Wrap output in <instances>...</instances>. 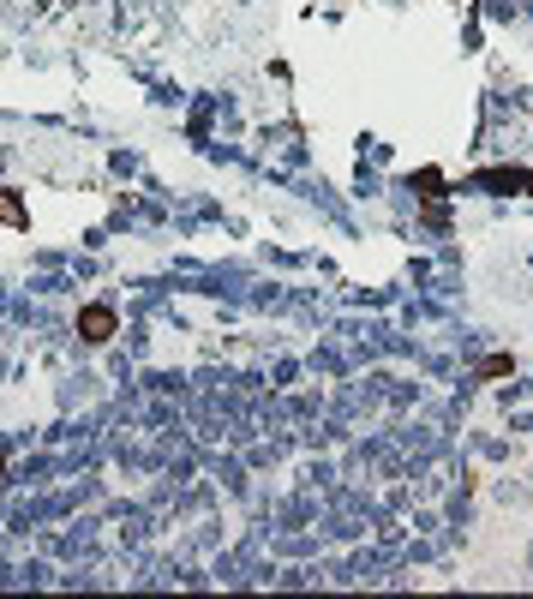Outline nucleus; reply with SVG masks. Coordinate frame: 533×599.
Masks as SVG:
<instances>
[{
    "instance_id": "obj_1",
    "label": "nucleus",
    "mask_w": 533,
    "mask_h": 599,
    "mask_svg": "<svg viewBox=\"0 0 533 599\" xmlns=\"http://www.w3.org/2000/svg\"><path fill=\"white\" fill-rule=\"evenodd\" d=\"M114 330H120V318H114V306H108V300H90V306L78 312V336H84L90 348L114 342Z\"/></svg>"
},
{
    "instance_id": "obj_2",
    "label": "nucleus",
    "mask_w": 533,
    "mask_h": 599,
    "mask_svg": "<svg viewBox=\"0 0 533 599\" xmlns=\"http://www.w3.org/2000/svg\"><path fill=\"white\" fill-rule=\"evenodd\" d=\"M0 228H30L24 198H18V192H6V186H0Z\"/></svg>"
},
{
    "instance_id": "obj_3",
    "label": "nucleus",
    "mask_w": 533,
    "mask_h": 599,
    "mask_svg": "<svg viewBox=\"0 0 533 599\" xmlns=\"http://www.w3.org/2000/svg\"><path fill=\"white\" fill-rule=\"evenodd\" d=\"M414 186H420V198H432V222H438V216H444V210H438V198H444V174H438V168H420Z\"/></svg>"
},
{
    "instance_id": "obj_4",
    "label": "nucleus",
    "mask_w": 533,
    "mask_h": 599,
    "mask_svg": "<svg viewBox=\"0 0 533 599\" xmlns=\"http://www.w3.org/2000/svg\"><path fill=\"white\" fill-rule=\"evenodd\" d=\"M510 372V354H492V360H480V378H504Z\"/></svg>"
},
{
    "instance_id": "obj_5",
    "label": "nucleus",
    "mask_w": 533,
    "mask_h": 599,
    "mask_svg": "<svg viewBox=\"0 0 533 599\" xmlns=\"http://www.w3.org/2000/svg\"><path fill=\"white\" fill-rule=\"evenodd\" d=\"M0 480H6V450H0Z\"/></svg>"
}]
</instances>
